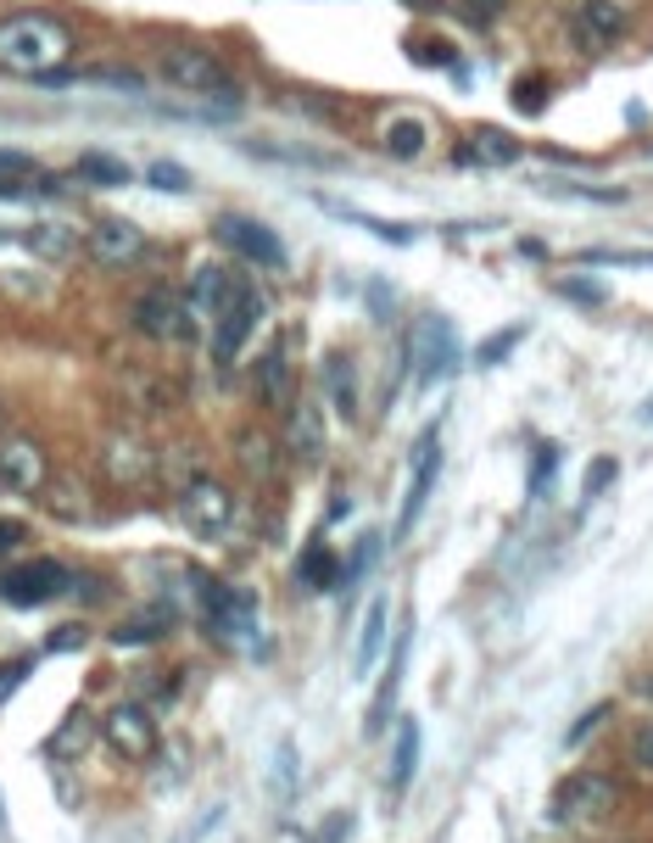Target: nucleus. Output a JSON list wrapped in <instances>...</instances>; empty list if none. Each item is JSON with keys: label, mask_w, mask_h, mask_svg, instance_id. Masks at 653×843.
<instances>
[{"label": "nucleus", "mask_w": 653, "mask_h": 843, "mask_svg": "<svg viewBox=\"0 0 653 843\" xmlns=\"http://www.w3.org/2000/svg\"><path fill=\"white\" fill-rule=\"evenodd\" d=\"M553 463H558V447H553V442H536V458H531V492H542V486H547Z\"/></svg>", "instance_id": "45"}, {"label": "nucleus", "mask_w": 653, "mask_h": 843, "mask_svg": "<svg viewBox=\"0 0 653 843\" xmlns=\"http://www.w3.org/2000/svg\"><path fill=\"white\" fill-rule=\"evenodd\" d=\"M408 369H413V381L419 386H442L458 374V336H452V324L442 313H425L413 324V336H408Z\"/></svg>", "instance_id": "3"}, {"label": "nucleus", "mask_w": 653, "mask_h": 843, "mask_svg": "<svg viewBox=\"0 0 653 843\" xmlns=\"http://www.w3.org/2000/svg\"><path fill=\"white\" fill-rule=\"evenodd\" d=\"M235 112H241V89H235V84H218V89H207V96H202V118L229 123Z\"/></svg>", "instance_id": "36"}, {"label": "nucleus", "mask_w": 653, "mask_h": 843, "mask_svg": "<svg viewBox=\"0 0 653 843\" xmlns=\"http://www.w3.org/2000/svg\"><path fill=\"white\" fill-rule=\"evenodd\" d=\"M352 224H363L368 236H380L391 246H413L419 241V224H391V218H368V213H352Z\"/></svg>", "instance_id": "34"}, {"label": "nucleus", "mask_w": 653, "mask_h": 843, "mask_svg": "<svg viewBox=\"0 0 653 843\" xmlns=\"http://www.w3.org/2000/svg\"><path fill=\"white\" fill-rule=\"evenodd\" d=\"M84 637H89V631H84L78 621H73V626H57L51 637H45V653H73V648H84Z\"/></svg>", "instance_id": "46"}, {"label": "nucleus", "mask_w": 653, "mask_h": 843, "mask_svg": "<svg viewBox=\"0 0 653 843\" xmlns=\"http://www.w3.org/2000/svg\"><path fill=\"white\" fill-rule=\"evenodd\" d=\"M413 771H419V721L402 715L397 721V737H391V771H386V793H391V799H402V793H408Z\"/></svg>", "instance_id": "24"}, {"label": "nucleus", "mask_w": 653, "mask_h": 843, "mask_svg": "<svg viewBox=\"0 0 653 843\" xmlns=\"http://www.w3.org/2000/svg\"><path fill=\"white\" fill-rule=\"evenodd\" d=\"M380 146H386L391 162L425 157V146H431V123H425V118H413V112H391L386 129H380Z\"/></svg>", "instance_id": "20"}, {"label": "nucleus", "mask_w": 653, "mask_h": 843, "mask_svg": "<svg viewBox=\"0 0 653 843\" xmlns=\"http://www.w3.org/2000/svg\"><path fill=\"white\" fill-rule=\"evenodd\" d=\"M0 481L23 497H39L51 486V458H45L34 436H12V442H0Z\"/></svg>", "instance_id": "9"}, {"label": "nucleus", "mask_w": 653, "mask_h": 843, "mask_svg": "<svg viewBox=\"0 0 653 843\" xmlns=\"http://www.w3.org/2000/svg\"><path fill=\"white\" fill-rule=\"evenodd\" d=\"M386 615H391V603H386V598L368 603V621H363V637H358V671H375L380 642H386Z\"/></svg>", "instance_id": "30"}, {"label": "nucleus", "mask_w": 653, "mask_h": 843, "mask_svg": "<svg viewBox=\"0 0 653 843\" xmlns=\"http://www.w3.org/2000/svg\"><path fill=\"white\" fill-rule=\"evenodd\" d=\"M520 157H525V146H520V140L508 134V129H497V123H475V134L452 152L458 168H475V162H481V168H515Z\"/></svg>", "instance_id": "14"}, {"label": "nucleus", "mask_w": 653, "mask_h": 843, "mask_svg": "<svg viewBox=\"0 0 653 843\" xmlns=\"http://www.w3.org/2000/svg\"><path fill=\"white\" fill-rule=\"evenodd\" d=\"M17 246H23V252H34V257H45V263H62V257H73V252L84 246V236H78L73 224L45 218V224H28V229H23Z\"/></svg>", "instance_id": "19"}, {"label": "nucleus", "mask_w": 653, "mask_h": 843, "mask_svg": "<svg viewBox=\"0 0 653 843\" xmlns=\"http://www.w3.org/2000/svg\"><path fill=\"white\" fill-rule=\"evenodd\" d=\"M84 79H96V84H107V89H129V96H140V89H146V79L140 73H129V68H96V73H84Z\"/></svg>", "instance_id": "38"}, {"label": "nucleus", "mask_w": 653, "mask_h": 843, "mask_svg": "<svg viewBox=\"0 0 653 843\" xmlns=\"http://www.w3.org/2000/svg\"><path fill=\"white\" fill-rule=\"evenodd\" d=\"M520 257H531V263H542V257H547V246H542V241H520Z\"/></svg>", "instance_id": "52"}, {"label": "nucleus", "mask_w": 653, "mask_h": 843, "mask_svg": "<svg viewBox=\"0 0 653 843\" xmlns=\"http://www.w3.org/2000/svg\"><path fill=\"white\" fill-rule=\"evenodd\" d=\"M375 547H380V537H363V542L352 547V565L341 570V587H352V581H358V576H363L368 565H375Z\"/></svg>", "instance_id": "43"}, {"label": "nucleus", "mask_w": 653, "mask_h": 843, "mask_svg": "<svg viewBox=\"0 0 653 843\" xmlns=\"http://www.w3.org/2000/svg\"><path fill=\"white\" fill-rule=\"evenodd\" d=\"M286 413H291V425H286V442H291L297 463H324V425H318V402L297 397Z\"/></svg>", "instance_id": "21"}, {"label": "nucleus", "mask_w": 653, "mask_h": 843, "mask_svg": "<svg viewBox=\"0 0 653 843\" xmlns=\"http://www.w3.org/2000/svg\"><path fill=\"white\" fill-rule=\"evenodd\" d=\"M179 514H184V526H191L196 537H223L229 520H235V497L223 492V481L196 475V481H184V492H179Z\"/></svg>", "instance_id": "7"}, {"label": "nucleus", "mask_w": 653, "mask_h": 843, "mask_svg": "<svg viewBox=\"0 0 653 843\" xmlns=\"http://www.w3.org/2000/svg\"><path fill=\"white\" fill-rule=\"evenodd\" d=\"M508 96H515L520 112H542V107H547V79H520L515 89H508Z\"/></svg>", "instance_id": "40"}, {"label": "nucleus", "mask_w": 653, "mask_h": 843, "mask_svg": "<svg viewBox=\"0 0 653 843\" xmlns=\"http://www.w3.org/2000/svg\"><path fill=\"white\" fill-rule=\"evenodd\" d=\"M101 737H107L112 755H123V760H152L157 721H152V710H140V704H112L107 721H101Z\"/></svg>", "instance_id": "11"}, {"label": "nucleus", "mask_w": 653, "mask_h": 843, "mask_svg": "<svg viewBox=\"0 0 653 843\" xmlns=\"http://www.w3.org/2000/svg\"><path fill=\"white\" fill-rule=\"evenodd\" d=\"M408 7H419V12H436V0H408Z\"/></svg>", "instance_id": "53"}, {"label": "nucleus", "mask_w": 653, "mask_h": 843, "mask_svg": "<svg viewBox=\"0 0 653 843\" xmlns=\"http://www.w3.org/2000/svg\"><path fill=\"white\" fill-rule=\"evenodd\" d=\"M146 179L157 184V191H191V184H196V179L184 173L179 162H152V173H146Z\"/></svg>", "instance_id": "42"}, {"label": "nucleus", "mask_w": 653, "mask_h": 843, "mask_svg": "<svg viewBox=\"0 0 653 843\" xmlns=\"http://www.w3.org/2000/svg\"><path fill=\"white\" fill-rule=\"evenodd\" d=\"M0 442H7V402H0Z\"/></svg>", "instance_id": "55"}, {"label": "nucleus", "mask_w": 653, "mask_h": 843, "mask_svg": "<svg viewBox=\"0 0 653 843\" xmlns=\"http://www.w3.org/2000/svg\"><path fill=\"white\" fill-rule=\"evenodd\" d=\"M28 553V520H0V558Z\"/></svg>", "instance_id": "41"}, {"label": "nucleus", "mask_w": 653, "mask_h": 843, "mask_svg": "<svg viewBox=\"0 0 653 843\" xmlns=\"http://www.w3.org/2000/svg\"><path fill=\"white\" fill-rule=\"evenodd\" d=\"M213 241L229 246L235 257H252L257 268H286V241H279L268 224L246 218V213H218L213 218Z\"/></svg>", "instance_id": "5"}, {"label": "nucleus", "mask_w": 653, "mask_h": 843, "mask_svg": "<svg viewBox=\"0 0 653 843\" xmlns=\"http://www.w3.org/2000/svg\"><path fill=\"white\" fill-rule=\"evenodd\" d=\"M0 486H7V481H0Z\"/></svg>", "instance_id": "56"}, {"label": "nucleus", "mask_w": 653, "mask_h": 843, "mask_svg": "<svg viewBox=\"0 0 653 843\" xmlns=\"http://www.w3.org/2000/svg\"><path fill=\"white\" fill-rule=\"evenodd\" d=\"M318 386H324V397H330V408L341 419H358V363H352V352H324Z\"/></svg>", "instance_id": "17"}, {"label": "nucleus", "mask_w": 653, "mask_h": 843, "mask_svg": "<svg viewBox=\"0 0 653 843\" xmlns=\"http://www.w3.org/2000/svg\"><path fill=\"white\" fill-rule=\"evenodd\" d=\"M51 748H57V755H68V748H73V755H78V748H84V721L73 715V721H68V726L57 732V743H51Z\"/></svg>", "instance_id": "49"}, {"label": "nucleus", "mask_w": 653, "mask_h": 843, "mask_svg": "<svg viewBox=\"0 0 653 843\" xmlns=\"http://www.w3.org/2000/svg\"><path fill=\"white\" fill-rule=\"evenodd\" d=\"M352 838V816H330L324 821V843H347Z\"/></svg>", "instance_id": "51"}, {"label": "nucleus", "mask_w": 653, "mask_h": 843, "mask_svg": "<svg viewBox=\"0 0 653 843\" xmlns=\"http://www.w3.org/2000/svg\"><path fill=\"white\" fill-rule=\"evenodd\" d=\"M235 458L246 463L252 475H263V481L279 475V447H274V436H268L263 425H246V431L235 436Z\"/></svg>", "instance_id": "26"}, {"label": "nucleus", "mask_w": 653, "mask_h": 843, "mask_svg": "<svg viewBox=\"0 0 653 843\" xmlns=\"http://www.w3.org/2000/svg\"><path fill=\"white\" fill-rule=\"evenodd\" d=\"M73 587V570L62 565V558H23V565H12L7 576H0V598H7L12 609H34V603H51Z\"/></svg>", "instance_id": "4"}, {"label": "nucleus", "mask_w": 653, "mask_h": 843, "mask_svg": "<svg viewBox=\"0 0 653 843\" xmlns=\"http://www.w3.org/2000/svg\"><path fill=\"white\" fill-rule=\"evenodd\" d=\"M642 425H653V397L642 402Z\"/></svg>", "instance_id": "54"}, {"label": "nucleus", "mask_w": 653, "mask_h": 843, "mask_svg": "<svg viewBox=\"0 0 653 843\" xmlns=\"http://www.w3.org/2000/svg\"><path fill=\"white\" fill-rule=\"evenodd\" d=\"M408 626H402V637L391 642V671H386V682H380V693H375V704H368V721H363V732L368 737H380L386 732V715H391V704H397V682H402V671H408Z\"/></svg>", "instance_id": "25"}, {"label": "nucleus", "mask_w": 653, "mask_h": 843, "mask_svg": "<svg viewBox=\"0 0 653 843\" xmlns=\"http://www.w3.org/2000/svg\"><path fill=\"white\" fill-rule=\"evenodd\" d=\"M615 475H620V463H615L609 453H597V458L587 463V481H581V503H597L603 492L615 486Z\"/></svg>", "instance_id": "32"}, {"label": "nucleus", "mask_w": 653, "mask_h": 843, "mask_svg": "<svg viewBox=\"0 0 653 843\" xmlns=\"http://www.w3.org/2000/svg\"><path fill=\"white\" fill-rule=\"evenodd\" d=\"M520 341H525V324H503V330H492V341H486V347H475V363H481V369H492V363H503L508 352H515Z\"/></svg>", "instance_id": "31"}, {"label": "nucleus", "mask_w": 653, "mask_h": 843, "mask_svg": "<svg viewBox=\"0 0 653 843\" xmlns=\"http://www.w3.org/2000/svg\"><path fill=\"white\" fill-rule=\"evenodd\" d=\"M28 671H34V660H0V704L28 682Z\"/></svg>", "instance_id": "44"}, {"label": "nucleus", "mask_w": 653, "mask_h": 843, "mask_svg": "<svg viewBox=\"0 0 653 843\" xmlns=\"http://www.w3.org/2000/svg\"><path fill=\"white\" fill-rule=\"evenodd\" d=\"M368 308H375V318H386L397 308V286H380V279H375V286H368Z\"/></svg>", "instance_id": "50"}, {"label": "nucleus", "mask_w": 653, "mask_h": 843, "mask_svg": "<svg viewBox=\"0 0 653 843\" xmlns=\"http://www.w3.org/2000/svg\"><path fill=\"white\" fill-rule=\"evenodd\" d=\"M263 313H268V297L252 286V279H241L235 274V286H229V297H223V308L213 313V358L229 369L241 352H246V341H252V330L263 324Z\"/></svg>", "instance_id": "2"}, {"label": "nucleus", "mask_w": 653, "mask_h": 843, "mask_svg": "<svg viewBox=\"0 0 653 843\" xmlns=\"http://www.w3.org/2000/svg\"><path fill=\"white\" fill-rule=\"evenodd\" d=\"M615 805V782L609 776H597V771H581V776H565V787H558V799H553V816H565V821H592Z\"/></svg>", "instance_id": "13"}, {"label": "nucleus", "mask_w": 653, "mask_h": 843, "mask_svg": "<svg viewBox=\"0 0 653 843\" xmlns=\"http://www.w3.org/2000/svg\"><path fill=\"white\" fill-rule=\"evenodd\" d=\"M39 497L57 508V520H84V508H89V503H84V492H78V486H68V481H57V475H51V486H45Z\"/></svg>", "instance_id": "33"}, {"label": "nucleus", "mask_w": 653, "mask_h": 843, "mask_svg": "<svg viewBox=\"0 0 653 843\" xmlns=\"http://www.w3.org/2000/svg\"><path fill=\"white\" fill-rule=\"evenodd\" d=\"M626 28H631V7H626V0H587V7L576 12V23H570V34H576V45L587 57L609 51L615 39H626Z\"/></svg>", "instance_id": "10"}, {"label": "nucleus", "mask_w": 653, "mask_h": 843, "mask_svg": "<svg viewBox=\"0 0 653 843\" xmlns=\"http://www.w3.org/2000/svg\"><path fill=\"white\" fill-rule=\"evenodd\" d=\"M84 252L96 257L101 268H134L140 257H146V236H140L129 218H101V224L84 236Z\"/></svg>", "instance_id": "12"}, {"label": "nucleus", "mask_w": 653, "mask_h": 843, "mask_svg": "<svg viewBox=\"0 0 653 843\" xmlns=\"http://www.w3.org/2000/svg\"><path fill=\"white\" fill-rule=\"evenodd\" d=\"M257 397L268 402V408H291L297 397H291V330H279L268 347H263V358H257Z\"/></svg>", "instance_id": "16"}, {"label": "nucleus", "mask_w": 653, "mask_h": 843, "mask_svg": "<svg viewBox=\"0 0 653 843\" xmlns=\"http://www.w3.org/2000/svg\"><path fill=\"white\" fill-rule=\"evenodd\" d=\"M157 73L179 89H196V96H207V89L223 84V62L213 51H202V45H162L157 51Z\"/></svg>", "instance_id": "8"}, {"label": "nucleus", "mask_w": 653, "mask_h": 843, "mask_svg": "<svg viewBox=\"0 0 653 843\" xmlns=\"http://www.w3.org/2000/svg\"><path fill=\"white\" fill-rule=\"evenodd\" d=\"M168 626H173V615L157 603V609H146V615H134V621L112 626V642H118V648H140V642H157Z\"/></svg>", "instance_id": "29"}, {"label": "nucleus", "mask_w": 653, "mask_h": 843, "mask_svg": "<svg viewBox=\"0 0 653 843\" xmlns=\"http://www.w3.org/2000/svg\"><path fill=\"white\" fill-rule=\"evenodd\" d=\"M631 760H637V771L653 776V726H637L631 732Z\"/></svg>", "instance_id": "47"}, {"label": "nucleus", "mask_w": 653, "mask_h": 843, "mask_svg": "<svg viewBox=\"0 0 653 843\" xmlns=\"http://www.w3.org/2000/svg\"><path fill=\"white\" fill-rule=\"evenodd\" d=\"M134 330L152 336V341H191L196 336V318H191V302L173 286H157L134 302Z\"/></svg>", "instance_id": "6"}, {"label": "nucleus", "mask_w": 653, "mask_h": 843, "mask_svg": "<svg viewBox=\"0 0 653 843\" xmlns=\"http://www.w3.org/2000/svg\"><path fill=\"white\" fill-rule=\"evenodd\" d=\"M73 57V34L68 23L57 17H45V12H12V17H0V68H12V73H51Z\"/></svg>", "instance_id": "1"}, {"label": "nucleus", "mask_w": 653, "mask_h": 843, "mask_svg": "<svg viewBox=\"0 0 653 843\" xmlns=\"http://www.w3.org/2000/svg\"><path fill=\"white\" fill-rule=\"evenodd\" d=\"M229 286H235V274H229L223 263H202L191 274V286H184V302H191V318H213L229 297Z\"/></svg>", "instance_id": "22"}, {"label": "nucleus", "mask_w": 653, "mask_h": 843, "mask_svg": "<svg viewBox=\"0 0 653 843\" xmlns=\"http://www.w3.org/2000/svg\"><path fill=\"white\" fill-rule=\"evenodd\" d=\"M609 715H615L609 704H592V710H587V715H581V721H576V726L565 732V743H570V748H581V743H587V737H592L597 726H609Z\"/></svg>", "instance_id": "39"}, {"label": "nucleus", "mask_w": 653, "mask_h": 843, "mask_svg": "<svg viewBox=\"0 0 653 843\" xmlns=\"http://www.w3.org/2000/svg\"><path fill=\"white\" fill-rule=\"evenodd\" d=\"M73 173H78L84 184H96V191H123V184H129V168H123L118 157H107V152H84V157L73 162Z\"/></svg>", "instance_id": "28"}, {"label": "nucleus", "mask_w": 653, "mask_h": 843, "mask_svg": "<svg viewBox=\"0 0 653 843\" xmlns=\"http://www.w3.org/2000/svg\"><path fill=\"white\" fill-rule=\"evenodd\" d=\"M297 581L302 587H313V592H330V587H341V558L324 547V542H313L302 558H297Z\"/></svg>", "instance_id": "27"}, {"label": "nucleus", "mask_w": 653, "mask_h": 843, "mask_svg": "<svg viewBox=\"0 0 653 843\" xmlns=\"http://www.w3.org/2000/svg\"><path fill=\"white\" fill-rule=\"evenodd\" d=\"M503 7H508V0H463V17H470V23H497L503 17Z\"/></svg>", "instance_id": "48"}, {"label": "nucleus", "mask_w": 653, "mask_h": 843, "mask_svg": "<svg viewBox=\"0 0 653 843\" xmlns=\"http://www.w3.org/2000/svg\"><path fill=\"white\" fill-rule=\"evenodd\" d=\"M101 463H107V481H118V486H140L152 470H157V458L140 447L134 436H107V447H101Z\"/></svg>", "instance_id": "18"}, {"label": "nucleus", "mask_w": 653, "mask_h": 843, "mask_svg": "<svg viewBox=\"0 0 653 843\" xmlns=\"http://www.w3.org/2000/svg\"><path fill=\"white\" fill-rule=\"evenodd\" d=\"M436 470H442V447H436V425H431V436L419 442V453H413V481H408V497H402V514H397V537H408V531L419 526L425 497H431V486H436Z\"/></svg>", "instance_id": "15"}, {"label": "nucleus", "mask_w": 653, "mask_h": 843, "mask_svg": "<svg viewBox=\"0 0 653 843\" xmlns=\"http://www.w3.org/2000/svg\"><path fill=\"white\" fill-rule=\"evenodd\" d=\"M547 191L570 196V202H592V207H620L626 191H597V184H565V179H547Z\"/></svg>", "instance_id": "35"}, {"label": "nucleus", "mask_w": 653, "mask_h": 843, "mask_svg": "<svg viewBox=\"0 0 653 843\" xmlns=\"http://www.w3.org/2000/svg\"><path fill=\"white\" fill-rule=\"evenodd\" d=\"M34 191H45L39 162L28 152H17V146H0V202H23Z\"/></svg>", "instance_id": "23"}, {"label": "nucleus", "mask_w": 653, "mask_h": 843, "mask_svg": "<svg viewBox=\"0 0 653 843\" xmlns=\"http://www.w3.org/2000/svg\"><path fill=\"white\" fill-rule=\"evenodd\" d=\"M558 297H565V302H581V308H597V302H609V291H603V286H592V279H581V274H565V279H558Z\"/></svg>", "instance_id": "37"}]
</instances>
